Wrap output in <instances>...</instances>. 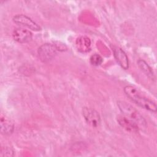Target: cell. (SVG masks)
<instances>
[{
  "label": "cell",
  "mask_w": 157,
  "mask_h": 157,
  "mask_svg": "<svg viewBox=\"0 0 157 157\" xmlns=\"http://www.w3.org/2000/svg\"><path fill=\"white\" fill-rule=\"evenodd\" d=\"M57 50L58 48L53 44H44L38 48V56L42 62H48L56 56Z\"/></svg>",
  "instance_id": "3957f363"
},
{
  "label": "cell",
  "mask_w": 157,
  "mask_h": 157,
  "mask_svg": "<svg viewBox=\"0 0 157 157\" xmlns=\"http://www.w3.org/2000/svg\"><path fill=\"white\" fill-rule=\"evenodd\" d=\"M75 45L77 50L82 53L88 52L91 49V40L86 36H80L76 39Z\"/></svg>",
  "instance_id": "9c48e42d"
},
{
  "label": "cell",
  "mask_w": 157,
  "mask_h": 157,
  "mask_svg": "<svg viewBox=\"0 0 157 157\" xmlns=\"http://www.w3.org/2000/svg\"><path fill=\"white\" fill-rule=\"evenodd\" d=\"M1 132L2 134L9 135L13 131L14 126L13 124L5 117H1Z\"/></svg>",
  "instance_id": "30bf717a"
},
{
  "label": "cell",
  "mask_w": 157,
  "mask_h": 157,
  "mask_svg": "<svg viewBox=\"0 0 157 157\" xmlns=\"http://www.w3.org/2000/svg\"><path fill=\"white\" fill-rule=\"evenodd\" d=\"M13 21L15 23L18 25L27 27L28 28L33 31H38L41 29L40 27L38 25V24H37L31 18L25 15L19 14L14 16L13 17Z\"/></svg>",
  "instance_id": "5b68a950"
},
{
  "label": "cell",
  "mask_w": 157,
  "mask_h": 157,
  "mask_svg": "<svg viewBox=\"0 0 157 157\" xmlns=\"http://www.w3.org/2000/svg\"><path fill=\"white\" fill-rule=\"evenodd\" d=\"M117 105L123 115L134 121L138 124L140 129L146 127L147 123L145 120L134 107L123 101H118Z\"/></svg>",
  "instance_id": "7a4b0ae2"
},
{
  "label": "cell",
  "mask_w": 157,
  "mask_h": 157,
  "mask_svg": "<svg viewBox=\"0 0 157 157\" xmlns=\"http://www.w3.org/2000/svg\"><path fill=\"white\" fill-rule=\"evenodd\" d=\"M13 155V151L8 147H2L1 150V156H10Z\"/></svg>",
  "instance_id": "4fadbf2b"
},
{
  "label": "cell",
  "mask_w": 157,
  "mask_h": 157,
  "mask_svg": "<svg viewBox=\"0 0 157 157\" xmlns=\"http://www.w3.org/2000/svg\"><path fill=\"white\" fill-rule=\"evenodd\" d=\"M137 64L140 68V69L149 77L150 78H153L154 77V74L153 72L151 69V68L147 64V63L142 60V59H139L137 61Z\"/></svg>",
  "instance_id": "8fae6325"
},
{
  "label": "cell",
  "mask_w": 157,
  "mask_h": 157,
  "mask_svg": "<svg viewBox=\"0 0 157 157\" xmlns=\"http://www.w3.org/2000/svg\"><path fill=\"white\" fill-rule=\"evenodd\" d=\"M103 61L102 58L98 54H93L90 58V63L92 66H98L102 64Z\"/></svg>",
  "instance_id": "7c38bea8"
},
{
  "label": "cell",
  "mask_w": 157,
  "mask_h": 157,
  "mask_svg": "<svg viewBox=\"0 0 157 157\" xmlns=\"http://www.w3.org/2000/svg\"><path fill=\"white\" fill-rule=\"evenodd\" d=\"M12 36L13 39L20 44L28 43L32 40L33 34L28 29L18 28L13 31Z\"/></svg>",
  "instance_id": "8992f818"
},
{
  "label": "cell",
  "mask_w": 157,
  "mask_h": 157,
  "mask_svg": "<svg viewBox=\"0 0 157 157\" xmlns=\"http://www.w3.org/2000/svg\"><path fill=\"white\" fill-rule=\"evenodd\" d=\"M113 55L118 64L124 69H128L129 67V60L125 52L119 47H115L113 49Z\"/></svg>",
  "instance_id": "ba28073f"
},
{
  "label": "cell",
  "mask_w": 157,
  "mask_h": 157,
  "mask_svg": "<svg viewBox=\"0 0 157 157\" xmlns=\"http://www.w3.org/2000/svg\"><path fill=\"white\" fill-rule=\"evenodd\" d=\"M117 121L123 128L131 132H136L140 129L134 121L123 115L117 117Z\"/></svg>",
  "instance_id": "52a82bcc"
},
{
  "label": "cell",
  "mask_w": 157,
  "mask_h": 157,
  "mask_svg": "<svg viewBox=\"0 0 157 157\" xmlns=\"http://www.w3.org/2000/svg\"><path fill=\"white\" fill-rule=\"evenodd\" d=\"M82 114L86 122L92 127H98L101 123V117L97 111L94 109L84 107L82 109Z\"/></svg>",
  "instance_id": "277c9868"
},
{
  "label": "cell",
  "mask_w": 157,
  "mask_h": 157,
  "mask_svg": "<svg viewBox=\"0 0 157 157\" xmlns=\"http://www.w3.org/2000/svg\"><path fill=\"white\" fill-rule=\"evenodd\" d=\"M123 90L126 96L139 107L151 112H155L156 111V103L141 94L136 88L128 85L124 86Z\"/></svg>",
  "instance_id": "6da1fadb"
}]
</instances>
